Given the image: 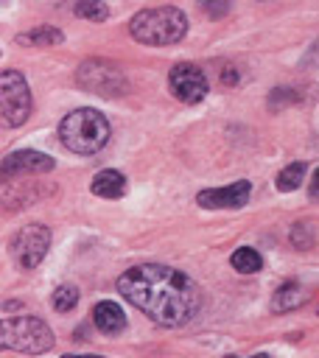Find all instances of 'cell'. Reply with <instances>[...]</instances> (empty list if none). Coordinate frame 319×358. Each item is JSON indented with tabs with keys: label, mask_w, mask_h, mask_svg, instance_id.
<instances>
[{
	"label": "cell",
	"mask_w": 319,
	"mask_h": 358,
	"mask_svg": "<svg viewBox=\"0 0 319 358\" xmlns=\"http://www.w3.org/2000/svg\"><path fill=\"white\" fill-rule=\"evenodd\" d=\"M118 291L140 308L151 322L162 327H179L190 322L201 308V291L199 285L162 263H143L126 268V274L118 277Z\"/></svg>",
	"instance_id": "1"
},
{
	"label": "cell",
	"mask_w": 319,
	"mask_h": 358,
	"mask_svg": "<svg viewBox=\"0 0 319 358\" xmlns=\"http://www.w3.org/2000/svg\"><path fill=\"white\" fill-rule=\"evenodd\" d=\"M129 31L137 42L143 45H154V48H162V45H173L185 36L187 31V17L173 8V6H157V8H143L132 17L129 22Z\"/></svg>",
	"instance_id": "2"
},
{
	"label": "cell",
	"mask_w": 319,
	"mask_h": 358,
	"mask_svg": "<svg viewBox=\"0 0 319 358\" xmlns=\"http://www.w3.org/2000/svg\"><path fill=\"white\" fill-rule=\"evenodd\" d=\"M59 140L73 154H95L109 140V123L98 109H76L59 123Z\"/></svg>",
	"instance_id": "3"
},
{
	"label": "cell",
	"mask_w": 319,
	"mask_h": 358,
	"mask_svg": "<svg viewBox=\"0 0 319 358\" xmlns=\"http://www.w3.org/2000/svg\"><path fill=\"white\" fill-rule=\"evenodd\" d=\"M53 347V330L36 316L0 319V352L14 350L25 355H39Z\"/></svg>",
	"instance_id": "4"
},
{
	"label": "cell",
	"mask_w": 319,
	"mask_h": 358,
	"mask_svg": "<svg viewBox=\"0 0 319 358\" xmlns=\"http://www.w3.org/2000/svg\"><path fill=\"white\" fill-rule=\"evenodd\" d=\"M0 112L6 126H22L31 115V90L17 70L0 73Z\"/></svg>",
	"instance_id": "5"
},
{
	"label": "cell",
	"mask_w": 319,
	"mask_h": 358,
	"mask_svg": "<svg viewBox=\"0 0 319 358\" xmlns=\"http://www.w3.org/2000/svg\"><path fill=\"white\" fill-rule=\"evenodd\" d=\"M78 84L87 92H95V95H118V92L126 90V76L112 62L90 59L78 70Z\"/></svg>",
	"instance_id": "6"
},
{
	"label": "cell",
	"mask_w": 319,
	"mask_h": 358,
	"mask_svg": "<svg viewBox=\"0 0 319 358\" xmlns=\"http://www.w3.org/2000/svg\"><path fill=\"white\" fill-rule=\"evenodd\" d=\"M48 246H50V229L45 224H28V227H22L14 235V241H11V257L22 268H34L48 255Z\"/></svg>",
	"instance_id": "7"
},
{
	"label": "cell",
	"mask_w": 319,
	"mask_h": 358,
	"mask_svg": "<svg viewBox=\"0 0 319 358\" xmlns=\"http://www.w3.org/2000/svg\"><path fill=\"white\" fill-rule=\"evenodd\" d=\"M168 87H171V92H173L182 103H199V101L207 95V78H204L201 67L187 64V62H179V64L171 67V73H168Z\"/></svg>",
	"instance_id": "8"
},
{
	"label": "cell",
	"mask_w": 319,
	"mask_h": 358,
	"mask_svg": "<svg viewBox=\"0 0 319 358\" xmlns=\"http://www.w3.org/2000/svg\"><path fill=\"white\" fill-rule=\"evenodd\" d=\"M53 171V159L42 151H14L3 159L0 165V182L6 179H17V176H36V173H48Z\"/></svg>",
	"instance_id": "9"
},
{
	"label": "cell",
	"mask_w": 319,
	"mask_h": 358,
	"mask_svg": "<svg viewBox=\"0 0 319 358\" xmlns=\"http://www.w3.org/2000/svg\"><path fill=\"white\" fill-rule=\"evenodd\" d=\"M249 182H235V185H227V187H218V190H201L196 196L199 207L204 210H232V207H243L249 201Z\"/></svg>",
	"instance_id": "10"
},
{
	"label": "cell",
	"mask_w": 319,
	"mask_h": 358,
	"mask_svg": "<svg viewBox=\"0 0 319 358\" xmlns=\"http://www.w3.org/2000/svg\"><path fill=\"white\" fill-rule=\"evenodd\" d=\"M92 322H95V327L101 333H112L115 336V333H120L126 327V313H123V308L118 302L104 299V302H98L92 308Z\"/></svg>",
	"instance_id": "11"
},
{
	"label": "cell",
	"mask_w": 319,
	"mask_h": 358,
	"mask_svg": "<svg viewBox=\"0 0 319 358\" xmlns=\"http://www.w3.org/2000/svg\"><path fill=\"white\" fill-rule=\"evenodd\" d=\"M90 190L95 196H104V199H120L126 193V176L120 171H112V168L109 171H98L92 176Z\"/></svg>",
	"instance_id": "12"
},
{
	"label": "cell",
	"mask_w": 319,
	"mask_h": 358,
	"mask_svg": "<svg viewBox=\"0 0 319 358\" xmlns=\"http://www.w3.org/2000/svg\"><path fill=\"white\" fill-rule=\"evenodd\" d=\"M305 299H308V291H305L302 285H297V282H288V285H283V288L274 294L271 308H274L277 313H280V310H294V308H299Z\"/></svg>",
	"instance_id": "13"
},
{
	"label": "cell",
	"mask_w": 319,
	"mask_h": 358,
	"mask_svg": "<svg viewBox=\"0 0 319 358\" xmlns=\"http://www.w3.org/2000/svg\"><path fill=\"white\" fill-rule=\"evenodd\" d=\"M229 263H232V268H235V271H241V274H255V271H260V268H263L260 252H257V249H252V246H241L238 252H232Z\"/></svg>",
	"instance_id": "14"
},
{
	"label": "cell",
	"mask_w": 319,
	"mask_h": 358,
	"mask_svg": "<svg viewBox=\"0 0 319 358\" xmlns=\"http://www.w3.org/2000/svg\"><path fill=\"white\" fill-rule=\"evenodd\" d=\"M302 179H305V165L302 162H294V165H288V168H283L277 173V190H283V193L297 190L302 185Z\"/></svg>",
	"instance_id": "15"
},
{
	"label": "cell",
	"mask_w": 319,
	"mask_h": 358,
	"mask_svg": "<svg viewBox=\"0 0 319 358\" xmlns=\"http://www.w3.org/2000/svg\"><path fill=\"white\" fill-rule=\"evenodd\" d=\"M20 42H22V45H42V48H48V45H59V42H62V31L45 25V28H36V31L22 34Z\"/></svg>",
	"instance_id": "16"
},
{
	"label": "cell",
	"mask_w": 319,
	"mask_h": 358,
	"mask_svg": "<svg viewBox=\"0 0 319 358\" xmlns=\"http://www.w3.org/2000/svg\"><path fill=\"white\" fill-rule=\"evenodd\" d=\"M53 308L56 310H70V308H76V302H78V288L76 285H59L56 291H53Z\"/></svg>",
	"instance_id": "17"
},
{
	"label": "cell",
	"mask_w": 319,
	"mask_h": 358,
	"mask_svg": "<svg viewBox=\"0 0 319 358\" xmlns=\"http://www.w3.org/2000/svg\"><path fill=\"white\" fill-rule=\"evenodd\" d=\"M76 14L78 17H87L90 22H104L109 17V8L104 3H78L76 6Z\"/></svg>",
	"instance_id": "18"
},
{
	"label": "cell",
	"mask_w": 319,
	"mask_h": 358,
	"mask_svg": "<svg viewBox=\"0 0 319 358\" xmlns=\"http://www.w3.org/2000/svg\"><path fill=\"white\" fill-rule=\"evenodd\" d=\"M64 358H101V355H64Z\"/></svg>",
	"instance_id": "19"
}]
</instances>
